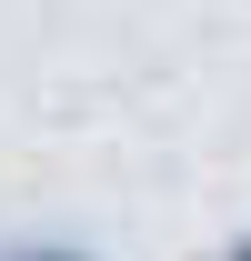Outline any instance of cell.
I'll return each mask as SVG.
<instances>
[{"label":"cell","mask_w":251,"mask_h":261,"mask_svg":"<svg viewBox=\"0 0 251 261\" xmlns=\"http://www.w3.org/2000/svg\"><path fill=\"white\" fill-rule=\"evenodd\" d=\"M0 261H101V251H81V241H20V251H0Z\"/></svg>","instance_id":"obj_1"},{"label":"cell","mask_w":251,"mask_h":261,"mask_svg":"<svg viewBox=\"0 0 251 261\" xmlns=\"http://www.w3.org/2000/svg\"><path fill=\"white\" fill-rule=\"evenodd\" d=\"M221 261H251V241H231V251H221Z\"/></svg>","instance_id":"obj_2"}]
</instances>
